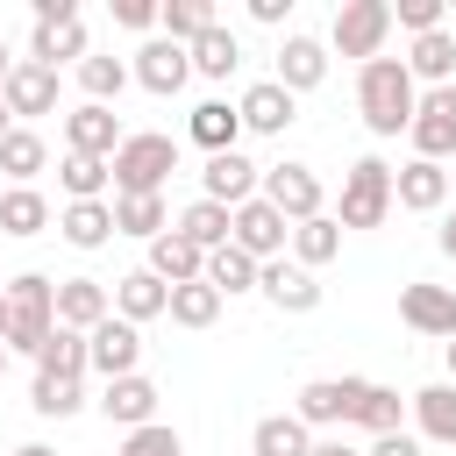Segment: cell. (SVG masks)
Returning <instances> with one entry per match:
<instances>
[{"label":"cell","mask_w":456,"mask_h":456,"mask_svg":"<svg viewBox=\"0 0 456 456\" xmlns=\"http://www.w3.org/2000/svg\"><path fill=\"white\" fill-rule=\"evenodd\" d=\"M356 107H363V128H370V135H385V142L406 135V128H413V107H420L406 57H370V64L356 71Z\"/></svg>","instance_id":"obj_1"},{"label":"cell","mask_w":456,"mask_h":456,"mask_svg":"<svg viewBox=\"0 0 456 456\" xmlns=\"http://www.w3.org/2000/svg\"><path fill=\"white\" fill-rule=\"evenodd\" d=\"M107 171H114V200H142V192L164 200V178L178 171V135H157V128L150 135H121Z\"/></svg>","instance_id":"obj_2"},{"label":"cell","mask_w":456,"mask_h":456,"mask_svg":"<svg viewBox=\"0 0 456 456\" xmlns=\"http://www.w3.org/2000/svg\"><path fill=\"white\" fill-rule=\"evenodd\" d=\"M50 328H57V285L43 271H21L7 285V349H28L36 356L50 342Z\"/></svg>","instance_id":"obj_3"},{"label":"cell","mask_w":456,"mask_h":456,"mask_svg":"<svg viewBox=\"0 0 456 456\" xmlns=\"http://www.w3.org/2000/svg\"><path fill=\"white\" fill-rule=\"evenodd\" d=\"M392 214V164L385 157H356L349 178H342V214L335 228H378Z\"/></svg>","instance_id":"obj_4"},{"label":"cell","mask_w":456,"mask_h":456,"mask_svg":"<svg viewBox=\"0 0 456 456\" xmlns=\"http://www.w3.org/2000/svg\"><path fill=\"white\" fill-rule=\"evenodd\" d=\"M385 36H392V0H342L335 7V50L342 57H385Z\"/></svg>","instance_id":"obj_5"},{"label":"cell","mask_w":456,"mask_h":456,"mask_svg":"<svg viewBox=\"0 0 456 456\" xmlns=\"http://www.w3.org/2000/svg\"><path fill=\"white\" fill-rule=\"evenodd\" d=\"M256 200H264V207H278V214L299 228V221H314V214H321V178H314L306 164H271V171L256 178Z\"/></svg>","instance_id":"obj_6"},{"label":"cell","mask_w":456,"mask_h":456,"mask_svg":"<svg viewBox=\"0 0 456 456\" xmlns=\"http://www.w3.org/2000/svg\"><path fill=\"white\" fill-rule=\"evenodd\" d=\"M228 242H235L242 256L271 264V256H285V242H292V221H285L278 207H264V200H242V207H235V228H228Z\"/></svg>","instance_id":"obj_7"},{"label":"cell","mask_w":456,"mask_h":456,"mask_svg":"<svg viewBox=\"0 0 456 456\" xmlns=\"http://www.w3.org/2000/svg\"><path fill=\"white\" fill-rule=\"evenodd\" d=\"M135 363H142V328H128L121 314H107V321L86 335V370H100V378L114 385V378H128Z\"/></svg>","instance_id":"obj_8"},{"label":"cell","mask_w":456,"mask_h":456,"mask_svg":"<svg viewBox=\"0 0 456 456\" xmlns=\"http://www.w3.org/2000/svg\"><path fill=\"white\" fill-rule=\"evenodd\" d=\"M413 150L428 157V164H442L449 150H456V86H435V93H420V107H413Z\"/></svg>","instance_id":"obj_9"},{"label":"cell","mask_w":456,"mask_h":456,"mask_svg":"<svg viewBox=\"0 0 456 456\" xmlns=\"http://www.w3.org/2000/svg\"><path fill=\"white\" fill-rule=\"evenodd\" d=\"M256 178H264V164H249L242 150H221V157H207V171H200V200H214V207H242V200H256Z\"/></svg>","instance_id":"obj_10"},{"label":"cell","mask_w":456,"mask_h":456,"mask_svg":"<svg viewBox=\"0 0 456 456\" xmlns=\"http://www.w3.org/2000/svg\"><path fill=\"white\" fill-rule=\"evenodd\" d=\"M128 78L142 86V93H178L185 78H192V57H185V43H164V36H150L142 50H135V64H128Z\"/></svg>","instance_id":"obj_11"},{"label":"cell","mask_w":456,"mask_h":456,"mask_svg":"<svg viewBox=\"0 0 456 456\" xmlns=\"http://www.w3.org/2000/svg\"><path fill=\"white\" fill-rule=\"evenodd\" d=\"M0 107L7 114H21V121H36V114H57V71H43V64H7V78H0Z\"/></svg>","instance_id":"obj_12"},{"label":"cell","mask_w":456,"mask_h":456,"mask_svg":"<svg viewBox=\"0 0 456 456\" xmlns=\"http://www.w3.org/2000/svg\"><path fill=\"white\" fill-rule=\"evenodd\" d=\"M356 392H363V378H314V385H299L292 420H306V435L314 428H335V420L356 413Z\"/></svg>","instance_id":"obj_13"},{"label":"cell","mask_w":456,"mask_h":456,"mask_svg":"<svg viewBox=\"0 0 456 456\" xmlns=\"http://www.w3.org/2000/svg\"><path fill=\"white\" fill-rule=\"evenodd\" d=\"M399 321L413 335H456V285H399Z\"/></svg>","instance_id":"obj_14"},{"label":"cell","mask_w":456,"mask_h":456,"mask_svg":"<svg viewBox=\"0 0 456 456\" xmlns=\"http://www.w3.org/2000/svg\"><path fill=\"white\" fill-rule=\"evenodd\" d=\"M64 150H71V157H114V150H121V114H114V107H93V100L71 107V114H64Z\"/></svg>","instance_id":"obj_15"},{"label":"cell","mask_w":456,"mask_h":456,"mask_svg":"<svg viewBox=\"0 0 456 456\" xmlns=\"http://www.w3.org/2000/svg\"><path fill=\"white\" fill-rule=\"evenodd\" d=\"M256 292H264L278 314H314V306H321V285H314V271H299V264H285V256L256 264Z\"/></svg>","instance_id":"obj_16"},{"label":"cell","mask_w":456,"mask_h":456,"mask_svg":"<svg viewBox=\"0 0 456 456\" xmlns=\"http://www.w3.org/2000/svg\"><path fill=\"white\" fill-rule=\"evenodd\" d=\"M107 314H114V292H107L100 278H57V328L93 335Z\"/></svg>","instance_id":"obj_17"},{"label":"cell","mask_w":456,"mask_h":456,"mask_svg":"<svg viewBox=\"0 0 456 456\" xmlns=\"http://www.w3.org/2000/svg\"><path fill=\"white\" fill-rule=\"evenodd\" d=\"M157 385L142 378V370H128V378H114V385H100V413L114 420V428H150L157 420Z\"/></svg>","instance_id":"obj_18"},{"label":"cell","mask_w":456,"mask_h":456,"mask_svg":"<svg viewBox=\"0 0 456 456\" xmlns=\"http://www.w3.org/2000/svg\"><path fill=\"white\" fill-rule=\"evenodd\" d=\"M235 114H242V128H256V135H285V128L299 121V100H292L278 78H264V86H249V93L235 100Z\"/></svg>","instance_id":"obj_19"},{"label":"cell","mask_w":456,"mask_h":456,"mask_svg":"<svg viewBox=\"0 0 456 456\" xmlns=\"http://www.w3.org/2000/svg\"><path fill=\"white\" fill-rule=\"evenodd\" d=\"M442 200H449V171H442V164L413 157V164L392 171V207H406V214H435Z\"/></svg>","instance_id":"obj_20"},{"label":"cell","mask_w":456,"mask_h":456,"mask_svg":"<svg viewBox=\"0 0 456 456\" xmlns=\"http://www.w3.org/2000/svg\"><path fill=\"white\" fill-rule=\"evenodd\" d=\"M328 78V43H314V36H285V50H278V86L299 100V93H314Z\"/></svg>","instance_id":"obj_21"},{"label":"cell","mask_w":456,"mask_h":456,"mask_svg":"<svg viewBox=\"0 0 456 456\" xmlns=\"http://www.w3.org/2000/svg\"><path fill=\"white\" fill-rule=\"evenodd\" d=\"M150 278H164V285H192V278H207V249H192L178 228H164L157 242H150V264H142Z\"/></svg>","instance_id":"obj_22"},{"label":"cell","mask_w":456,"mask_h":456,"mask_svg":"<svg viewBox=\"0 0 456 456\" xmlns=\"http://www.w3.org/2000/svg\"><path fill=\"white\" fill-rule=\"evenodd\" d=\"M164 306H171V285H164V278H150V271H128V278H114V314H121L128 328L157 321Z\"/></svg>","instance_id":"obj_23"},{"label":"cell","mask_w":456,"mask_h":456,"mask_svg":"<svg viewBox=\"0 0 456 456\" xmlns=\"http://www.w3.org/2000/svg\"><path fill=\"white\" fill-rule=\"evenodd\" d=\"M57 235H64L71 249H100V242H114V207H107V200H71V207L57 214Z\"/></svg>","instance_id":"obj_24"},{"label":"cell","mask_w":456,"mask_h":456,"mask_svg":"<svg viewBox=\"0 0 456 456\" xmlns=\"http://www.w3.org/2000/svg\"><path fill=\"white\" fill-rule=\"evenodd\" d=\"M86 64V21H36V43H28V64L57 71V64Z\"/></svg>","instance_id":"obj_25"},{"label":"cell","mask_w":456,"mask_h":456,"mask_svg":"<svg viewBox=\"0 0 456 456\" xmlns=\"http://www.w3.org/2000/svg\"><path fill=\"white\" fill-rule=\"evenodd\" d=\"M185 135H192L207 157H221V150H235V135H242V114H235L228 100H200L192 121H185Z\"/></svg>","instance_id":"obj_26"},{"label":"cell","mask_w":456,"mask_h":456,"mask_svg":"<svg viewBox=\"0 0 456 456\" xmlns=\"http://www.w3.org/2000/svg\"><path fill=\"white\" fill-rule=\"evenodd\" d=\"M413 86H456V28H435V36H413V57H406Z\"/></svg>","instance_id":"obj_27"},{"label":"cell","mask_w":456,"mask_h":456,"mask_svg":"<svg viewBox=\"0 0 456 456\" xmlns=\"http://www.w3.org/2000/svg\"><path fill=\"white\" fill-rule=\"evenodd\" d=\"M185 57H192V71H200V78H228V71L242 64V43H235V28H221V21H214L207 36H192V43H185Z\"/></svg>","instance_id":"obj_28"},{"label":"cell","mask_w":456,"mask_h":456,"mask_svg":"<svg viewBox=\"0 0 456 456\" xmlns=\"http://www.w3.org/2000/svg\"><path fill=\"white\" fill-rule=\"evenodd\" d=\"M50 228V200L36 185H7L0 192V235H43Z\"/></svg>","instance_id":"obj_29"},{"label":"cell","mask_w":456,"mask_h":456,"mask_svg":"<svg viewBox=\"0 0 456 456\" xmlns=\"http://www.w3.org/2000/svg\"><path fill=\"white\" fill-rule=\"evenodd\" d=\"M328 256H342V228H335V214L299 221V228H292V264H299V271H321Z\"/></svg>","instance_id":"obj_30"},{"label":"cell","mask_w":456,"mask_h":456,"mask_svg":"<svg viewBox=\"0 0 456 456\" xmlns=\"http://www.w3.org/2000/svg\"><path fill=\"white\" fill-rule=\"evenodd\" d=\"M356 428H370V435H399V420H406V399L392 392V385H370L363 378V392H356V413H349Z\"/></svg>","instance_id":"obj_31"},{"label":"cell","mask_w":456,"mask_h":456,"mask_svg":"<svg viewBox=\"0 0 456 456\" xmlns=\"http://www.w3.org/2000/svg\"><path fill=\"white\" fill-rule=\"evenodd\" d=\"M413 420L428 442H456V385H420L413 392Z\"/></svg>","instance_id":"obj_32"},{"label":"cell","mask_w":456,"mask_h":456,"mask_svg":"<svg viewBox=\"0 0 456 456\" xmlns=\"http://www.w3.org/2000/svg\"><path fill=\"white\" fill-rule=\"evenodd\" d=\"M228 228H235V214H228V207H214V200H192V207L178 214V235H185L192 249H221V242H228Z\"/></svg>","instance_id":"obj_33"},{"label":"cell","mask_w":456,"mask_h":456,"mask_svg":"<svg viewBox=\"0 0 456 456\" xmlns=\"http://www.w3.org/2000/svg\"><path fill=\"white\" fill-rule=\"evenodd\" d=\"M207 285L228 299V292H256V256H242L235 242H221V249H207Z\"/></svg>","instance_id":"obj_34"},{"label":"cell","mask_w":456,"mask_h":456,"mask_svg":"<svg viewBox=\"0 0 456 456\" xmlns=\"http://www.w3.org/2000/svg\"><path fill=\"white\" fill-rule=\"evenodd\" d=\"M178 328H214L221 321V292L207 285V278H192V285H171V306H164Z\"/></svg>","instance_id":"obj_35"},{"label":"cell","mask_w":456,"mask_h":456,"mask_svg":"<svg viewBox=\"0 0 456 456\" xmlns=\"http://www.w3.org/2000/svg\"><path fill=\"white\" fill-rule=\"evenodd\" d=\"M36 370L43 378H86V335L78 328H50V342L36 349Z\"/></svg>","instance_id":"obj_36"},{"label":"cell","mask_w":456,"mask_h":456,"mask_svg":"<svg viewBox=\"0 0 456 456\" xmlns=\"http://www.w3.org/2000/svg\"><path fill=\"white\" fill-rule=\"evenodd\" d=\"M43 164H50V150H43V135H36V128H7V135H0V171H7L14 185H28Z\"/></svg>","instance_id":"obj_37"},{"label":"cell","mask_w":456,"mask_h":456,"mask_svg":"<svg viewBox=\"0 0 456 456\" xmlns=\"http://www.w3.org/2000/svg\"><path fill=\"white\" fill-rule=\"evenodd\" d=\"M249 449H256V456H306V449H314V435H306V420H292V413H271V420H256Z\"/></svg>","instance_id":"obj_38"},{"label":"cell","mask_w":456,"mask_h":456,"mask_svg":"<svg viewBox=\"0 0 456 456\" xmlns=\"http://www.w3.org/2000/svg\"><path fill=\"white\" fill-rule=\"evenodd\" d=\"M157 28H164V43H192V36L214 28V0H164L157 7Z\"/></svg>","instance_id":"obj_39"},{"label":"cell","mask_w":456,"mask_h":456,"mask_svg":"<svg viewBox=\"0 0 456 456\" xmlns=\"http://www.w3.org/2000/svg\"><path fill=\"white\" fill-rule=\"evenodd\" d=\"M78 86H86V100H93V107H114V100H121V86H128V64H121V57H100V50H86V64H78Z\"/></svg>","instance_id":"obj_40"},{"label":"cell","mask_w":456,"mask_h":456,"mask_svg":"<svg viewBox=\"0 0 456 456\" xmlns=\"http://www.w3.org/2000/svg\"><path fill=\"white\" fill-rule=\"evenodd\" d=\"M28 406H36L43 420H71V413L86 406V385H78V378H43V370H36V385H28Z\"/></svg>","instance_id":"obj_41"},{"label":"cell","mask_w":456,"mask_h":456,"mask_svg":"<svg viewBox=\"0 0 456 456\" xmlns=\"http://www.w3.org/2000/svg\"><path fill=\"white\" fill-rule=\"evenodd\" d=\"M57 185H64L71 200H100V192L114 185V171H107V157H71V150H64V164H57Z\"/></svg>","instance_id":"obj_42"},{"label":"cell","mask_w":456,"mask_h":456,"mask_svg":"<svg viewBox=\"0 0 456 456\" xmlns=\"http://www.w3.org/2000/svg\"><path fill=\"white\" fill-rule=\"evenodd\" d=\"M171 221H164V200L157 192H142V200H114V235H142V242H157Z\"/></svg>","instance_id":"obj_43"},{"label":"cell","mask_w":456,"mask_h":456,"mask_svg":"<svg viewBox=\"0 0 456 456\" xmlns=\"http://www.w3.org/2000/svg\"><path fill=\"white\" fill-rule=\"evenodd\" d=\"M114 456H185V442H178V428H164V420H150V428H128Z\"/></svg>","instance_id":"obj_44"},{"label":"cell","mask_w":456,"mask_h":456,"mask_svg":"<svg viewBox=\"0 0 456 456\" xmlns=\"http://www.w3.org/2000/svg\"><path fill=\"white\" fill-rule=\"evenodd\" d=\"M392 21L413 28V36H435V28H449V0H399Z\"/></svg>","instance_id":"obj_45"},{"label":"cell","mask_w":456,"mask_h":456,"mask_svg":"<svg viewBox=\"0 0 456 456\" xmlns=\"http://www.w3.org/2000/svg\"><path fill=\"white\" fill-rule=\"evenodd\" d=\"M114 21L121 28H157V0H114Z\"/></svg>","instance_id":"obj_46"},{"label":"cell","mask_w":456,"mask_h":456,"mask_svg":"<svg viewBox=\"0 0 456 456\" xmlns=\"http://www.w3.org/2000/svg\"><path fill=\"white\" fill-rule=\"evenodd\" d=\"M363 456H420V442H413V435L399 428V435H378V442H370Z\"/></svg>","instance_id":"obj_47"},{"label":"cell","mask_w":456,"mask_h":456,"mask_svg":"<svg viewBox=\"0 0 456 456\" xmlns=\"http://www.w3.org/2000/svg\"><path fill=\"white\" fill-rule=\"evenodd\" d=\"M36 21H78V0H36Z\"/></svg>","instance_id":"obj_48"},{"label":"cell","mask_w":456,"mask_h":456,"mask_svg":"<svg viewBox=\"0 0 456 456\" xmlns=\"http://www.w3.org/2000/svg\"><path fill=\"white\" fill-rule=\"evenodd\" d=\"M249 14H256V21H264V28H278V21H285V14H292V0H249Z\"/></svg>","instance_id":"obj_49"},{"label":"cell","mask_w":456,"mask_h":456,"mask_svg":"<svg viewBox=\"0 0 456 456\" xmlns=\"http://www.w3.org/2000/svg\"><path fill=\"white\" fill-rule=\"evenodd\" d=\"M306 456H363V449H349V442H314Z\"/></svg>","instance_id":"obj_50"},{"label":"cell","mask_w":456,"mask_h":456,"mask_svg":"<svg viewBox=\"0 0 456 456\" xmlns=\"http://www.w3.org/2000/svg\"><path fill=\"white\" fill-rule=\"evenodd\" d=\"M435 242H442V256H456V214L442 221V235H435Z\"/></svg>","instance_id":"obj_51"},{"label":"cell","mask_w":456,"mask_h":456,"mask_svg":"<svg viewBox=\"0 0 456 456\" xmlns=\"http://www.w3.org/2000/svg\"><path fill=\"white\" fill-rule=\"evenodd\" d=\"M14 456H57V449H50V442H21Z\"/></svg>","instance_id":"obj_52"},{"label":"cell","mask_w":456,"mask_h":456,"mask_svg":"<svg viewBox=\"0 0 456 456\" xmlns=\"http://www.w3.org/2000/svg\"><path fill=\"white\" fill-rule=\"evenodd\" d=\"M449 385H456V335H449Z\"/></svg>","instance_id":"obj_53"},{"label":"cell","mask_w":456,"mask_h":456,"mask_svg":"<svg viewBox=\"0 0 456 456\" xmlns=\"http://www.w3.org/2000/svg\"><path fill=\"white\" fill-rule=\"evenodd\" d=\"M7 128H14V114H7V107H0V135H7Z\"/></svg>","instance_id":"obj_54"},{"label":"cell","mask_w":456,"mask_h":456,"mask_svg":"<svg viewBox=\"0 0 456 456\" xmlns=\"http://www.w3.org/2000/svg\"><path fill=\"white\" fill-rule=\"evenodd\" d=\"M0 378H7V349H0Z\"/></svg>","instance_id":"obj_55"},{"label":"cell","mask_w":456,"mask_h":456,"mask_svg":"<svg viewBox=\"0 0 456 456\" xmlns=\"http://www.w3.org/2000/svg\"><path fill=\"white\" fill-rule=\"evenodd\" d=\"M449 14H456V0H449Z\"/></svg>","instance_id":"obj_56"}]
</instances>
